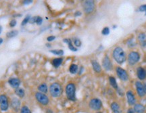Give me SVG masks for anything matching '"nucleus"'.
I'll list each match as a JSON object with an SVG mask.
<instances>
[{
    "instance_id": "6ab92c4d",
    "label": "nucleus",
    "mask_w": 146,
    "mask_h": 113,
    "mask_svg": "<svg viewBox=\"0 0 146 113\" xmlns=\"http://www.w3.org/2000/svg\"><path fill=\"white\" fill-rule=\"evenodd\" d=\"M91 64H92L93 68L95 72H100L102 71V67L100 66V64L96 60H91Z\"/></svg>"
},
{
    "instance_id": "1a4fd4ad",
    "label": "nucleus",
    "mask_w": 146,
    "mask_h": 113,
    "mask_svg": "<svg viewBox=\"0 0 146 113\" xmlns=\"http://www.w3.org/2000/svg\"><path fill=\"white\" fill-rule=\"evenodd\" d=\"M135 87H136L137 94L139 97L143 98L144 96H145L146 93H145V89H144L143 83H141V82L139 81H137L135 82Z\"/></svg>"
},
{
    "instance_id": "f8f14e48",
    "label": "nucleus",
    "mask_w": 146,
    "mask_h": 113,
    "mask_svg": "<svg viewBox=\"0 0 146 113\" xmlns=\"http://www.w3.org/2000/svg\"><path fill=\"white\" fill-rule=\"evenodd\" d=\"M102 66L107 71L111 70L112 69V63L111 62V60L110 59V58L108 56H106L104 58L103 60H102Z\"/></svg>"
},
{
    "instance_id": "20e7f679",
    "label": "nucleus",
    "mask_w": 146,
    "mask_h": 113,
    "mask_svg": "<svg viewBox=\"0 0 146 113\" xmlns=\"http://www.w3.org/2000/svg\"><path fill=\"white\" fill-rule=\"evenodd\" d=\"M140 56L139 53L135 51H132L129 54V55L127 56V61L129 65L131 66H133V65L136 64L137 63L139 62V61Z\"/></svg>"
},
{
    "instance_id": "7ed1b4c3",
    "label": "nucleus",
    "mask_w": 146,
    "mask_h": 113,
    "mask_svg": "<svg viewBox=\"0 0 146 113\" xmlns=\"http://www.w3.org/2000/svg\"><path fill=\"white\" fill-rule=\"evenodd\" d=\"M62 87L58 83H54L50 85V92L54 98H58L62 94Z\"/></svg>"
},
{
    "instance_id": "39448f33",
    "label": "nucleus",
    "mask_w": 146,
    "mask_h": 113,
    "mask_svg": "<svg viewBox=\"0 0 146 113\" xmlns=\"http://www.w3.org/2000/svg\"><path fill=\"white\" fill-rule=\"evenodd\" d=\"M89 106L91 110L99 111L102 108V102L99 98H93L89 102Z\"/></svg>"
},
{
    "instance_id": "423d86ee",
    "label": "nucleus",
    "mask_w": 146,
    "mask_h": 113,
    "mask_svg": "<svg viewBox=\"0 0 146 113\" xmlns=\"http://www.w3.org/2000/svg\"><path fill=\"white\" fill-rule=\"evenodd\" d=\"M83 10L87 14L92 13L94 12L95 9V2L94 1H91V0H87V1H85L83 3Z\"/></svg>"
},
{
    "instance_id": "a18cd8bd",
    "label": "nucleus",
    "mask_w": 146,
    "mask_h": 113,
    "mask_svg": "<svg viewBox=\"0 0 146 113\" xmlns=\"http://www.w3.org/2000/svg\"><path fill=\"white\" fill-rule=\"evenodd\" d=\"M50 44H46V45L47 46H48V47H50Z\"/></svg>"
},
{
    "instance_id": "4be33fe9",
    "label": "nucleus",
    "mask_w": 146,
    "mask_h": 113,
    "mask_svg": "<svg viewBox=\"0 0 146 113\" xmlns=\"http://www.w3.org/2000/svg\"><path fill=\"white\" fill-rule=\"evenodd\" d=\"M64 42V43H66L68 45V48L70 49L71 51H72V52H76L77 51V48L75 47L74 46V45H72V41H71V39H64L63 40Z\"/></svg>"
},
{
    "instance_id": "a211bd4d",
    "label": "nucleus",
    "mask_w": 146,
    "mask_h": 113,
    "mask_svg": "<svg viewBox=\"0 0 146 113\" xmlns=\"http://www.w3.org/2000/svg\"><path fill=\"white\" fill-rule=\"evenodd\" d=\"M110 108L113 113H122L121 108H120V106L119 104L116 102H114L110 104Z\"/></svg>"
},
{
    "instance_id": "72a5a7b5",
    "label": "nucleus",
    "mask_w": 146,
    "mask_h": 113,
    "mask_svg": "<svg viewBox=\"0 0 146 113\" xmlns=\"http://www.w3.org/2000/svg\"><path fill=\"white\" fill-rule=\"evenodd\" d=\"M139 12H145V15L146 16V4L141 5V6L139 8Z\"/></svg>"
},
{
    "instance_id": "c9c22d12",
    "label": "nucleus",
    "mask_w": 146,
    "mask_h": 113,
    "mask_svg": "<svg viewBox=\"0 0 146 113\" xmlns=\"http://www.w3.org/2000/svg\"><path fill=\"white\" fill-rule=\"evenodd\" d=\"M55 39H56V37H55V36L52 35V36H49V37L47 38V40L48 41H54Z\"/></svg>"
},
{
    "instance_id": "bb28decb",
    "label": "nucleus",
    "mask_w": 146,
    "mask_h": 113,
    "mask_svg": "<svg viewBox=\"0 0 146 113\" xmlns=\"http://www.w3.org/2000/svg\"><path fill=\"white\" fill-rule=\"evenodd\" d=\"M18 34V31L17 30H13V31H11L7 33L6 36L9 38H12L15 37V36L17 35Z\"/></svg>"
},
{
    "instance_id": "f3484780",
    "label": "nucleus",
    "mask_w": 146,
    "mask_h": 113,
    "mask_svg": "<svg viewBox=\"0 0 146 113\" xmlns=\"http://www.w3.org/2000/svg\"><path fill=\"white\" fill-rule=\"evenodd\" d=\"M8 83L9 84L13 87V88L15 89V90L18 88L20 85H21V81L18 79H17V78H11V79H9Z\"/></svg>"
},
{
    "instance_id": "2f4dec72",
    "label": "nucleus",
    "mask_w": 146,
    "mask_h": 113,
    "mask_svg": "<svg viewBox=\"0 0 146 113\" xmlns=\"http://www.w3.org/2000/svg\"><path fill=\"white\" fill-rule=\"evenodd\" d=\"M31 18V17L30 15H27L26 17H25V19L23 20V22H22V25L24 26V25H26L27 23H28V22H29V21H30Z\"/></svg>"
},
{
    "instance_id": "473e14b6",
    "label": "nucleus",
    "mask_w": 146,
    "mask_h": 113,
    "mask_svg": "<svg viewBox=\"0 0 146 113\" xmlns=\"http://www.w3.org/2000/svg\"><path fill=\"white\" fill-rule=\"evenodd\" d=\"M74 44L75 45L76 47H81V40L78 39H74Z\"/></svg>"
},
{
    "instance_id": "c03bdc74",
    "label": "nucleus",
    "mask_w": 146,
    "mask_h": 113,
    "mask_svg": "<svg viewBox=\"0 0 146 113\" xmlns=\"http://www.w3.org/2000/svg\"><path fill=\"white\" fill-rule=\"evenodd\" d=\"M1 31H2V28H1V27L0 26V33H1Z\"/></svg>"
},
{
    "instance_id": "aec40b11",
    "label": "nucleus",
    "mask_w": 146,
    "mask_h": 113,
    "mask_svg": "<svg viewBox=\"0 0 146 113\" xmlns=\"http://www.w3.org/2000/svg\"><path fill=\"white\" fill-rule=\"evenodd\" d=\"M43 22V19L40 16H35V17L31 18L29 23H36L38 25H41Z\"/></svg>"
},
{
    "instance_id": "f257e3e1",
    "label": "nucleus",
    "mask_w": 146,
    "mask_h": 113,
    "mask_svg": "<svg viewBox=\"0 0 146 113\" xmlns=\"http://www.w3.org/2000/svg\"><path fill=\"white\" fill-rule=\"evenodd\" d=\"M112 56L114 60L118 64H122L127 60V54H126V52L120 47H115L112 52Z\"/></svg>"
},
{
    "instance_id": "4c0bfd02",
    "label": "nucleus",
    "mask_w": 146,
    "mask_h": 113,
    "mask_svg": "<svg viewBox=\"0 0 146 113\" xmlns=\"http://www.w3.org/2000/svg\"><path fill=\"white\" fill-rule=\"evenodd\" d=\"M127 113H135V110H134V109H133V108H129L127 110Z\"/></svg>"
},
{
    "instance_id": "393cba45",
    "label": "nucleus",
    "mask_w": 146,
    "mask_h": 113,
    "mask_svg": "<svg viewBox=\"0 0 146 113\" xmlns=\"http://www.w3.org/2000/svg\"><path fill=\"white\" fill-rule=\"evenodd\" d=\"M15 93H16V94L18 96V97L21 98H23L24 96H25V91H24L23 89L20 88V87H18V88L16 89Z\"/></svg>"
},
{
    "instance_id": "b1692460",
    "label": "nucleus",
    "mask_w": 146,
    "mask_h": 113,
    "mask_svg": "<svg viewBox=\"0 0 146 113\" xmlns=\"http://www.w3.org/2000/svg\"><path fill=\"white\" fill-rule=\"evenodd\" d=\"M38 90L41 93H43V94H46L47 92V90H48V88H47V85L45 83H42L38 87Z\"/></svg>"
},
{
    "instance_id": "f03ea898",
    "label": "nucleus",
    "mask_w": 146,
    "mask_h": 113,
    "mask_svg": "<svg viewBox=\"0 0 146 113\" xmlns=\"http://www.w3.org/2000/svg\"><path fill=\"white\" fill-rule=\"evenodd\" d=\"M66 95L69 100L76 101V86L74 83H68L66 87Z\"/></svg>"
},
{
    "instance_id": "79ce46f5",
    "label": "nucleus",
    "mask_w": 146,
    "mask_h": 113,
    "mask_svg": "<svg viewBox=\"0 0 146 113\" xmlns=\"http://www.w3.org/2000/svg\"><path fill=\"white\" fill-rule=\"evenodd\" d=\"M143 84L144 89H145V93H146V81L144 82V83H143Z\"/></svg>"
},
{
    "instance_id": "49530a36",
    "label": "nucleus",
    "mask_w": 146,
    "mask_h": 113,
    "mask_svg": "<svg viewBox=\"0 0 146 113\" xmlns=\"http://www.w3.org/2000/svg\"><path fill=\"white\" fill-rule=\"evenodd\" d=\"M96 113H102V112H96Z\"/></svg>"
},
{
    "instance_id": "ddd939ff",
    "label": "nucleus",
    "mask_w": 146,
    "mask_h": 113,
    "mask_svg": "<svg viewBox=\"0 0 146 113\" xmlns=\"http://www.w3.org/2000/svg\"><path fill=\"white\" fill-rule=\"evenodd\" d=\"M137 76L140 81H144L146 79V71L143 67L139 66L137 68Z\"/></svg>"
},
{
    "instance_id": "58836bf2",
    "label": "nucleus",
    "mask_w": 146,
    "mask_h": 113,
    "mask_svg": "<svg viewBox=\"0 0 146 113\" xmlns=\"http://www.w3.org/2000/svg\"><path fill=\"white\" fill-rule=\"evenodd\" d=\"M33 2V1H31V0H27V1H23V3L24 4H29V3H31Z\"/></svg>"
},
{
    "instance_id": "f704fd0d",
    "label": "nucleus",
    "mask_w": 146,
    "mask_h": 113,
    "mask_svg": "<svg viewBox=\"0 0 146 113\" xmlns=\"http://www.w3.org/2000/svg\"><path fill=\"white\" fill-rule=\"evenodd\" d=\"M16 25V20H14V19L12 20V21H11L10 23V26L11 27H15Z\"/></svg>"
},
{
    "instance_id": "412c9836",
    "label": "nucleus",
    "mask_w": 146,
    "mask_h": 113,
    "mask_svg": "<svg viewBox=\"0 0 146 113\" xmlns=\"http://www.w3.org/2000/svg\"><path fill=\"white\" fill-rule=\"evenodd\" d=\"M109 82H110V84L111 85L113 88L115 89L116 90H117L118 89V85L117 82H116V80L114 76H110L109 77Z\"/></svg>"
},
{
    "instance_id": "de8ad7c7",
    "label": "nucleus",
    "mask_w": 146,
    "mask_h": 113,
    "mask_svg": "<svg viewBox=\"0 0 146 113\" xmlns=\"http://www.w3.org/2000/svg\"><path fill=\"white\" fill-rule=\"evenodd\" d=\"M145 108H146V100H145Z\"/></svg>"
},
{
    "instance_id": "a878e982",
    "label": "nucleus",
    "mask_w": 146,
    "mask_h": 113,
    "mask_svg": "<svg viewBox=\"0 0 146 113\" xmlns=\"http://www.w3.org/2000/svg\"><path fill=\"white\" fill-rule=\"evenodd\" d=\"M69 71L71 74H75L78 71V66L76 64H72L70 66V68H69Z\"/></svg>"
},
{
    "instance_id": "a19ab883",
    "label": "nucleus",
    "mask_w": 146,
    "mask_h": 113,
    "mask_svg": "<svg viewBox=\"0 0 146 113\" xmlns=\"http://www.w3.org/2000/svg\"><path fill=\"white\" fill-rule=\"evenodd\" d=\"M46 113H54V112H53L52 110H51V109H47Z\"/></svg>"
},
{
    "instance_id": "09e8293b",
    "label": "nucleus",
    "mask_w": 146,
    "mask_h": 113,
    "mask_svg": "<svg viewBox=\"0 0 146 113\" xmlns=\"http://www.w3.org/2000/svg\"><path fill=\"white\" fill-rule=\"evenodd\" d=\"M145 71H146V70H145Z\"/></svg>"
},
{
    "instance_id": "cd10ccee",
    "label": "nucleus",
    "mask_w": 146,
    "mask_h": 113,
    "mask_svg": "<svg viewBox=\"0 0 146 113\" xmlns=\"http://www.w3.org/2000/svg\"><path fill=\"white\" fill-rule=\"evenodd\" d=\"M50 52L52 54L57 56H62L64 54V51L62 50H50Z\"/></svg>"
},
{
    "instance_id": "6e6552de",
    "label": "nucleus",
    "mask_w": 146,
    "mask_h": 113,
    "mask_svg": "<svg viewBox=\"0 0 146 113\" xmlns=\"http://www.w3.org/2000/svg\"><path fill=\"white\" fill-rule=\"evenodd\" d=\"M35 98L36 100L43 106L47 105L49 104V102H50L49 98L47 97L46 95L41 92H36L35 94Z\"/></svg>"
},
{
    "instance_id": "9b49d317",
    "label": "nucleus",
    "mask_w": 146,
    "mask_h": 113,
    "mask_svg": "<svg viewBox=\"0 0 146 113\" xmlns=\"http://www.w3.org/2000/svg\"><path fill=\"white\" fill-rule=\"evenodd\" d=\"M9 104L8 98L5 95L0 96V108L2 111H6L8 109Z\"/></svg>"
},
{
    "instance_id": "c756f323",
    "label": "nucleus",
    "mask_w": 146,
    "mask_h": 113,
    "mask_svg": "<svg viewBox=\"0 0 146 113\" xmlns=\"http://www.w3.org/2000/svg\"><path fill=\"white\" fill-rule=\"evenodd\" d=\"M21 113H31V112L27 106H23L21 109Z\"/></svg>"
},
{
    "instance_id": "37998d69",
    "label": "nucleus",
    "mask_w": 146,
    "mask_h": 113,
    "mask_svg": "<svg viewBox=\"0 0 146 113\" xmlns=\"http://www.w3.org/2000/svg\"><path fill=\"white\" fill-rule=\"evenodd\" d=\"M2 43H3V39H1V38H0V45H1Z\"/></svg>"
},
{
    "instance_id": "4468645a",
    "label": "nucleus",
    "mask_w": 146,
    "mask_h": 113,
    "mask_svg": "<svg viewBox=\"0 0 146 113\" xmlns=\"http://www.w3.org/2000/svg\"><path fill=\"white\" fill-rule=\"evenodd\" d=\"M138 42L142 47H146V34L144 33H140L137 37Z\"/></svg>"
},
{
    "instance_id": "7c9ffc66",
    "label": "nucleus",
    "mask_w": 146,
    "mask_h": 113,
    "mask_svg": "<svg viewBox=\"0 0 146 113\" xmlns=\"http://www.w3.org/2000/svg\"><path fill=\"white\" fill-rule=\"evenodd\" d=\"M110 33V29L109 27H104V28L103 29V30L102 31V34L103 35H109Z\"/></svg>"
},
{
    "instance_id": "9d476101",
    "label": "nucleus",
    "mask_w": 146,
    "mask_h": 113,
    "mask_svg": "<svg viewBox=\"0 0 146 113\" xmlns=\"http://www.w3.org/2000/svg\"><path fill=\"white\" fill-rule=\"evenodd\" d=\"M126 96H127V102L129 106H134L136 104V98L135 96V94L133 93V91L129 90L126 93Z\"/></svg>"
},
{
    "instance_id": "ea45409f",
    "label": "nucleus",
    "mask_w": 146,
    "mask_h": 113,
    "mask_svg": "<svg viewBox=\"0 0 146 113\" xmlns=\"http://www.w3.org/2000/svg\"><path fill=\"white\" fill-rule=\"evenodd\" d=\"M81 12H76L75 14H74V16H81Z\"/></svg>"
},
{
    "instance_id": "e433bc0d",
    "label": "nucleus",
    "mask_w": 146,
    "mask_h": 113,
    "mask_svg": "<svg viewBox=\"0 0 146 113\" xmlns=\"http://www.w3.org/2000/svg\"><path fill=\"white\" fill-rule=\"evenodd\" d=\"M116 91H117V92L118 93V95H119L120 96H124L123 92V91H122L121 89L119 88V87H118V89Z\"/></svg>"
},
{
    "instance_id": "c85d7f7f",
    "label": "nucleus",
    "mask_w": 146,
    "mask_h": 113,
    "mask_svg": "<svg viewBox=\"0 0 146 113\" xmlns=\"http://www.w3.org/2000/svg\"><path fill=\"white\" fill-rule=\"evenodd\" d=\"M127 45L129 47H133L136 45V43L135 42V40L133 39H130L128 40Z\"/></svg>"
},
{
    "instance_id": "2eb2a0df",
    "label": "nucleus",
    "mask_w": 146,
    "mask_h": 113,
    "mask_svg": "<svg viewBox=\"0 0 146 113\" xmlns=\"http://www.w3.org/2000/svg\"><path fill=\"white\" fill-rule=\"evenodd\" d=\"M133 109L135 113H144L146 110L145 106L140 103H136L133 106Z\"/></svg>"
},
{
    "instance_id": "0eeeda50",
    "label": "nucleus",
    "mask_w": 146,
    "mask_h": 113,
    "mask_svg": "<svg viewBox=\"0 0 146 113\" xmlns=\"http://www.w3.org/2000/svg\"><path fill=\"white\" fill-rule=\"evenodd\" d=\"M116 74L118 77L123 81H127L129 80V74H128L127 70L123 69L121 67L118 66L116 68Z\"/></svg>"
},
{
    "instance_id": "5701e85b",
    "label": "nucleus",
    "mask_w": 146,
    "mask_h": 113,
    "mask_svg": "<svg viewBox=\"0 0 146 113\" xmlns=\"http://www.w3.org/2000/svg\"><path fill=\"white\" fill-rule=\"evenodd\" d=\"M63 59L62 58H55L52 60V64L55 68H58L59 67L60 65L62 64V63Z\"/></svg>"
},
{
    "instance_id": "dca6fc26",
    "label": "nucleus",
    "mask_w": 146,
    "mask_h": 113,
    "mask_svg": "<svg viewBox=\"0 0 146 113\" xmlns=\"http://www.w3.org/2000/svg\"><path fill=\"white\" fill-rule=\"evenodd\" d=\"M11 106L14 109V110H19L21 108V101H20V100L16 98H13L12 100V102H11Z\"/></svg>"
}]
</instances>
